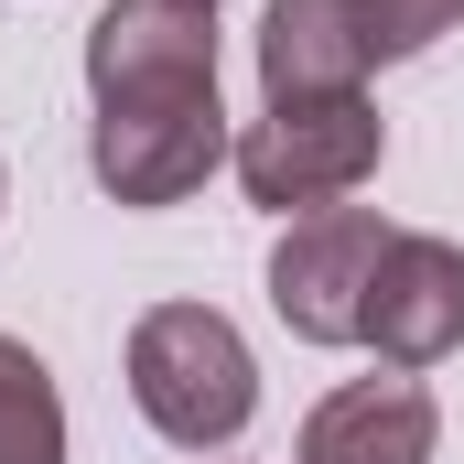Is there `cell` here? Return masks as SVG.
I'll return each instance as SVG.
<instances>
[{
	"label": "cell",
	"instance_id": "obj_1",
	"mask_svg": "<svg viewBox=\"0 0 464 464\" xmlns=\"http://www.w3.org/2000/svg\"><path fill=\"white\" fill-rule=\"evenodd\" d=\"M130 400L162 443L217 454L259 411V367H248V346H237V324L217 303H162V314L130 324Z\"/></svg>",
	"mask_w": 464,
	"mask_h": 464
},
{
	"label": "cell",
	"instance_id": "obj_2",
	"mask_svg": "<svg viewBox=\"0 0 464 464\" xmlns=\"http://www.w3.org/2000/svg\"><path fill=\"white\" fill-rule=\"evenodd\" d=\"M98 184L119 206H184L217 162H227V109L217 76H173V87H109L98 98V140H87Z\"/></svg>",
	"mask_w": 464,
	"mask_h": 464
},
{
	"label": "cell",
	"instance_id": "obj_3",
	"mask_svg": "<svg viewBox=\"0 0 464 464\" xmlns=\"http://www.w3.org/2000/svg\"><path fill=\"white\" fill-rule=\"evenodd\" d=\"M378 151H389V130L367 98H270V109L237 130V184H248V206H281V217H324L335 195H356L367 173H378Z\"/></svg>",
	"mask_w": 464,
	"mask_h": 464
},
{
	"label": "cell",
	"instance_id": "obj_4",
	"mask_svg": "<svg viewBox=\"0 0 464 464\" xmlns=\"http://www.w3.org/2000/svg\"><path fill=\"white\" fill-rule=\"evenodd\" d=\"M389 217L378 206H324V217H292V237L270 248V314L303 335V346H356L367 335V281L389 259Z\"/></svg>",
	"mask_w": 464,
	"mask_h": 464
},
{
	"label": "cell",
	"instance_id": "obj_5",
	"mask_svg": "<svg viewBox=\"0 0 464 464\" xmlns=\"http://www.w3.org/2000/svg\"><path fill=\"white\" fill-rule=\"evenodd\" d=\"M356 346H378L389 367H432V356L464 346V248L454 237H389V259H378V281H367V335Z\"/></svg>",
	"mask_w": 464,
	"mask_h": 464
},
{
	"label": "cell",
	"instance_id": "obj_6",
	"mask_svg": "<svg viewBox=\"0 0 464 464\" xmlns=\"http://www.w3.org/2000/svg\"><path fill=\"white\" fill-rule=\"evenodd\" d=\"M389 65L367 0H270L259 22V87L270 98H346Z\"/></svg>",
	"mask_w": 464,
	"mask_h": 464
},
{
	"label": "cell",
	"instance_id": "obj_7",
	"mask_svg": "<svg viewBox=\"0 0 464 464\" xmlns=\"http://www.w3.org/2000/svg\"><path fill=\"white\" fill-rule=\"evenodd\" d=\"M217 76V0H109L87 33V87H173Z\"/></svg>",
	"mask_w": 464,
	"mask_h": 464
},
{
	"label": "cell",
	"instance_id": "obj_8",
	"mask_svg": "<svg viewBox=\"0 0 464 464\" xmlns=\"http://www.w3.org/2000/svg\"><path fill=\"white\" fill-rule=\"evenodd\" d=\"M443 411L421 378H346L314 421H303V464H432Z\"/></svg>",
	"mask_w": 464,
	"mask_h": 464
},
{
	"label": "cell",
	"instance_id": "obj_9",
	"mask_svg": "<svg viewBox=\"0 0 464 464\" xmlns=\"http://www.w3.org/2000/svg\"><path fill=\"white\" fill-rule=\"evenodd\" d=\"M0 464H65V400L44 378V356L0 335Z\"/></svg>",
	"mask_w": 464,
	"mask_h": 464
},
{
	"label": "cell",
	"instance_id": "obj_10",
	"mask_svg": "<svg viewBox=\"0 0 464 464\" xmlns=\"http://www.w3.org/2000/svg\"><path fill=\"white\" fill-rule=\"evenodd\" d=\"M367 11H378V44H389V54H421L432 33L464 22V0H367Z\"/></svg>",
	"mask_w": 464,
	"mask_h": 464
}]
</instances>
